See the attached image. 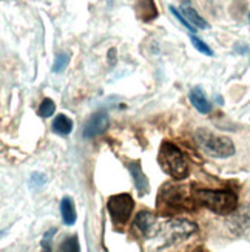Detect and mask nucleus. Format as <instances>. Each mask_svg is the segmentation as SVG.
<instances>
[{"label":"nucleus","instance_id":"3","mask_svg":"<svg viewBox=\"0 0 250 252\" xmlns=\"http://www.w3.org/2000/svg\"><path fill=\"white\" fill-rule=\"evenodd\" d=\"M159 167L176 181H182L189 177V162L184 157L181 149H178L171 142H162L158 153Z\"/></svg>","mask_w":250,"mask_h":252},{"label":"nucleus","instance_id":"17","mask_svg":"<svg viewBox=\"0 0 250 252\" xmlns=\"http://www.w3.org/2000/svg\"><path fill=\"white\" fill-rule=\"evenodd\" d=\"M54 110H56V104H54L53 99H50V97H45V99L42 101V104L39 105V116L40 118H50L54 115Z\"/></svg>","mask_w":250,"mask_h":252},{"label":"nucleus","instance_id":"11","mask_svg":"<svg viewBox=\"0 0 250 252\" xmlns=\"http://www.w3.org/2000/svg\"><path fill=\"white\" fill-rule=\"evenodd\" d=\"M155 224H156V215L150 211H140L139 214H136L135 221H133V226L142 235H148L153 231Z\"/></svg>","mask_w":250,"mask_h":252},{"label":"nucleus","instance_id":"22","mask_svg":"<svg viewBox=\"0 0 250 252\" xmlns=\"http://www.w3.org/2000/svg\"><path fill=\"white\" fill-rule=\"evenodd\" d=\"M31 181H32V184L34 186H37V188H40V186H43L45 184V181H47V178L43 177L42 173H32V177H31Z\"/></svg>","mask_w":250,"mask_h":252},{"label":"nucleus","instance_id":"2","mask_svg":"<svg viewBox=\"0 0 250 252\" xmlns=\"http://www.w3.org/2000/svg\"><path fill=\"white\" fill-rule=\"evenodd\" d=\"M194 200L218 215H230L238 209V196L227 189H198L194 190Z\"/></svg>","mask_w":250,"mask_h":252},{"label":"nucleus","instance_id":"14","mask_svg":"<svg viewBox=\"0 0 250 252\" xmlns=\"http://www.w3.org/2000/svg\"><path fill=\"white\" fill-rule=\"evenodd\" d=\"M60 215H62V221L67 226H73L78 220V214H76V207L74 201L70 196H63L60 201Z\"/></svg>","mask_w":250,"mask_h":252},{"label":"nucleus","instance_id":"15","mask_svg":"<svg viewBox=\"0 0 250 252\" xmlns=\"http://www.w3.org/2000/svg\"><path fill=\"white\" fill-rule=\"evenodd\" d=\"M51 128H53L54 133H57L60 136H68L73 130V121L65 115H57L56 118H54Z\"/></svg>","mask_w":250,"mask_h":252},{"label":"nucleus","instance_id":"5","mask_svg":"<svg viewBox=\"0 0 250 252\" xmlns=\"http://www.w3.org/2000/svg\"><path fill=\"white\" fill-rule=\"evenodd\" d=\"M196 232H198V226L189 220H170L162 224L156 234H159L162 242H164L162 248H166L167 245L170 246L173 243L184 242V240L190 238Z\"/></svg>","mask_w":250,"mask_h":252},{"label":"nucleus","instance_id":"13","mask_svg":"<svg viewBox=\"0 0 250 252\" xmlns=\"http://www.w3.org/2000/svg\"><path fill=\"white\" fill-rule=\"evenodd\" d=\"M181 13L186 16V19L190 22V24L194 27V28H198V30H207L210 25L205 22L199 14H198V11L194 9L193 6H190V3L189 2H184L182 5H181Z\"/></svg>","mask_w":250,"mask_h":252},{"label":"nucleus","instance_id":"16","mask_svg":"<svg viewBox=\"0 0 250 252\" xmlns=\"http://www.w3.org/2000/svg\"><path fill=\"white\" fill-rule=\"evenodd\" d=\"M70 63V54L68 53H59L53 63V73H62Z\"/></svg>","mask_w":250,"mask_h":252},{"label":"nucleus","instance_id":"19","mask_svg":"<svg viewBox=\"0 0 250 252\" xmlns=\"http://www.w3.org/2000/svg\"><path fill=\"white\" fill-rule=\"evenodd\" d=\"M59 249H60V251H70V252H79V251H81V246H79V240H78V237L73 235V237L65 238L63 242L60 243Z\"/></svg>","mask_w":250,"mask_h":252},{"label":"nucleus","instance_id":"21","mask_svg":"<svg viewBox=\"0 0 250 252\" xmlns=\"http://www.w3.org/2000/svg\"><path fill=\"white\" fill-rule=\"evenodd\" d=\"M54 234H56V229L53 227L45 235H43V240H42V249L43 251H51V243H53Z\"/></svg>","mask_w":250,"mask_h":252},{"label":"nucleus","instance_id":"1","mask_svg":"<svg viewBox=\"0 0 250 252\" xmlns=\"http://www.w3.org/2000/svg\"><path fill=\"white\" fill-rule=\"evenodd\" d=\"M194 206L196 200L194 193H190V188L171 183L162 186L156 200V207L164 215L178 211H194Z\"/></svg>","mask_w":250,"mask_h":252},{"label":"nucleus","instance_id":"23","mask_svg":"<svg viewBox=\"0 0 250 252\" xmlns=\"http://www.w3.org/2000/svg\"><path fill=\"white\" fill-rule=\"evenodd\" d=\"M249 20H250V13H249Z\"/></svg>","mask_w":250,"mask_h":252},{"label":"nucleus","instance_id":"8","mask_svg":"<svg viewBox=\"0 0 250 252\" xmlns=\"http://www.w3.org/2000/svg\"><path fill=\"white\" fill-rule=\"evenodd\" d=\"M128 172H130V175H132L138 193L140 196L147 195L148 190H150V184H148V178L145 177V173L142 172V166H140V161L139 159H135L132 162H128Z\"/></svg>","mask_w":250,"mask_h":252},{"label":"nucleus","instance_id":"7","mask_svg":"<svg viewBox=\"0 0 250 252\" xmlns=\"http://www.w3.org/2000/svg\"><path fill=\"white\" fill-rule=\"evenodd\" d=\"M108 127V115L105 112H96L94 115L90 116L83 127V138L91 139L94 136L102 135Z\"/></svg>","mask_w":250,"mask_h":252},{"label":"nucleus","instance_id":"6","mask_svg":"<svg viewBox=\"0 0 250 252\" xmlns=\"http://www.w3.org/2000/svg\"><path fill=\"white\" fill-rule=\"evenodd\" d=\"M135 201L130 193H117L108 198L107 211L110 214V218L114 224H125L133 212Z\"/></svg>","mask_w":250,"mask_h":252},{"label":"nucleus","instance_id":"18","mask_svg":"<svg viewBox=\"0 0 250 252\" xmlns=\"http://www.w3.org/2000/svg\"><path fill=\"white\" fill-rule=\"evenodd\" d=\"M190 42L193 43V47L196 48L199 53H202V54H205V56H213V50L205 43L204 40H201L198 36H194V34H192L190 36Z\"/></svg>","mask_w":250,"mask_h":252},{"label":"nucleus","instance_id":"10","mask_svg":"<svg viewBox=\"0 0 250 252\" xmlns=\"http://www.w3.org/2000/svg\"><path fill=\"white\" fill-rule=\"evenodd\" d=\"M135 11L138 19L142 20L144 24L153 22L158 17V6L155 3V0H136Z\"/></svg>","mask_w":250,"mask_h":252},{"label":"nucleus","instance_id":"9","mask_svg":"<svg viewBox=\"0 0 250 252\" xmlns=\"http://www.w3.org/2000/svg\"><path fill=\"white\" fill-rule=\"evenodd\" d=\"M229 226L232 231L238 234H244L250 231V206H244L241 209H236L229 220Z\"/></svg>","mask_w":250,"mask_h":252},{"label":"nucleus","instance_id":"4","mask_svg":"<svg viewBox=\"0 0 250 252\" xmlns=\"http://www.w3.org/2000/svg\"><path fill=\"white\" fill-rule=\"evenodd\" d=\"M194 142L196 146L212 158H230L235 155V144L230 138L227 136H218L212 133L210 130H205V128H198L196 131L193 133Z\"/></svg>","mask_w":250,"mask_h":252},{"label":"nucleus","instance_id":"12","mask_svg":"<svg viewBox=\"0 0 250 252\" xmlns=\"http://www.w3.org/2000/svg\"><path fill=\"white\" fill-rule=\"evenodd\" d=\"M190 102L202 115H207L212 112V104L209 102L207 96H205V93L201 87H194V89L190 92Z\"/></svg>","mask_w":250,"mask_h":252},{"label":"nucleus","instance_id":"20","mask_svg":"<svg viewBox=\"0 0 250 252\" xmlns=\"http://www.w3.org/2000/svg\"><path fill=\"white\" fill-rule=\"evenodd\" d=\"M170 11H171V14L175 16V17H176V19H178V20L181 22V24H182L184 27H186L187 30H190V31H194V27H193V25L190 24V22L186 19V16H184L182 13H179V11H178L175 6H170Z\"/></svg>","mask_w":250,"mask_h":252}]
</instances>
